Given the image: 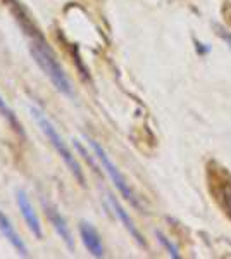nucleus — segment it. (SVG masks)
<instances>
[{
    "instance_id": "obj_11",
    "label": "nucleus",
    "mask_w": 231,
    "mask_h": 259,
    "mask_svg": "<svg viewBox=\"0 0 231 259\" xmlns=\"http://www.w3.org/2000/svg\"><path fill=\"white\" fill-rule=\"evenodd\" d=\"M157 237H159V242H160V244H164V247H166V249L169 250L171 256H173V257H178V256H179V254H178V249H176V247H174L173 244H171V242L167 240V238L164 237V235L160 233V231H157Z\"/></svg>"
},
{
    "instance_id": "obj_4",
    "label": "nucleus",
    "mask_w": 231,
    "mask_h": 259,
    "mask_svg": "<svg viewBox=\"0 0 231 259\" xmlns=\"http://www.w3.org/2000/svg\"><path fill=\"white\" fill-rule=\"evenodd\" d=\"M87 142L90 147L93 149V152H95V158L99 159V163L102 164V168L105 170V173H107L109 176H111V180H112V183L116 185L117 190L121 192V195H123L126 201H130L133 206H136L138 207L140 204L138 201H136V197H135V194H133V190H131V187H130V183L126 182V178H124L123 175H121V171L117 170V166L114 163L111 161V158L107 156V152L104 151V149L100 147L99 144L95 142L93 139H87Z\"/></svg>"
},
{
    "instance_id": "obj_5",
    "label": "nucleus",
    "mask_w": 231,
    "mask_h": 259,
    "mask_svg": "<svg viewBox=\"0 0 231 259\" xmlns=\"http://www.w3.org/2000/svg\"><path fill=\"white\" fill-rule=\"evenodd\" d=\"M16 204H18L19 213H21L23 219H25L28 230L33 233V237L35 238L44 237V228H42L40 218H38L37 211H35L33 204H31V201H30L28 192L23 190V188H18V190H16Z\"/></svg>"
},
{
    "instance_id": "obj_6",
    "label": "nucleus",
    "mask_w": 231,
    "mask_h": 259,
    "mask_svg": "<svg viewBox=\"0 0 231 259\" xmlns=\"http://www.w3.org/2000/svg\"><path fill=\"white\" fill-rule=\"evenodd\" d=\"M42 206H44V211H45V216L47 219L50 221V225L54 226V230L57 231V235L62 238V242L66 244L69 250H74V238H73V231L69 228L68 221H66V218L59 213V209L54 204H50L49 201H45V199H42Z\"/></svg>"
},
{
    "instance_id": "obj_3",
    "label": "nucleus",
    "mask_w": 231,
    "mask_h": 259,
    "mask_svg": "<svg viewBox=\"0 0 231 259\" xmlns=\"http://www.w3.org/2000/svg\"><path fill=\"white\" fill-rule=\"evenodd\" d=\"M207 182L214 201L219 204L224 214L231 219V175L216 163L207 166Z\"/></svg>"
},
{
    "instance_id": "obj_10",
    "label": "nucleus",
    "mask_w": 231,
    "mask_h": 259,
    "mask_svg": "<svg viewBox=\"0 0 231 259\" xmlns=\"http://www.w3.org/2000/svg\"><path fill=\"white\" fill-rule=\"evenodd\" d=\"M0 114H2L4 117H6V121L11 124V126H13V130H14L16 133H19V135H21V137H25V130H23L21 123H19V121H18V117H16L14 111L9 107V105H7V102L4 100V97H2V95H0Z\"/></svg>"
},
{
    "instance_id": "obj_7",
    "label": "nucleus",
    "mask_w": 231,
    "mask_h": 259,
    "mask_svg": "<svg viewBox=\"0 0 231 259\" xmlns=\"http://www.w3.org/2000/svg\"><path fill=\"white\" fill-rule=\"evenodd\" d=\"M80 237H81V240H83V245L87 247V250L93 257L105 256V249H104V244H102V238L92 223H87V221L80 223Z\"/></svg>"
},
{
    "instance_id": "obj_1",
    "label": "nucleus",
    "mask_w": 231,
    "mask_h": 259,
    "mask_svg": "<svg viewBox=\"0 0 231 259\" xmlns=\"http://www.w3.org/2000/svg\"><path fill=\"white\" fill-rule=\"evenodd\" d=\"M30 52L31 56H33L35 62L40 66L44 74L50 80V83L56 86L57 92L66 95L68 99H74V88H73L71 80H69L68 74L64 73L62 66L59 64L52 49L47 45L45 38H42V40H31Z\"/></svg>"
},
{
    "instance_id": "obj_8",
    "label": "nucleus",
    "mask_w": 231,
    "mask_h": 259,
    "mask_svg": "<svg viewBox=\"0 0 231 259\" xmlns=\"http://www.w3.org/2000/svg\"><path fill=\"white\" fill-rule=\"evenodd\" d=\"M0 233H2V237L6 238V240L9 242L16 250H18L19 256L30 257L28 247H26L25 240H23L21 235L18 233V230L14 228V225L11 223V219L2 213V209H0Z\"/></svg>"
},
{
    "instance_id": "obj_9",
    "label": "nucleus",
    "mask_w": 231,
    "mask_h": 259,
    "mask_svg": "<svg viewBox=\"0 0 231 259\" xmlns=\"http://www.w3.org/2000/svg\"><path fill=\"white\" fill-rule=\"evenodd\" d=\"M109 204H111V207H112V211H114V214L119 218V221L124 225V228H126L128 231H130V235L133 238H135L136 242H138L140 245H145V240H143V237H142V233L138 231V228L135 226V223H133V219L128 216L126 211L123 209V206H121L119 202L116 201L112 195H109Z\"/></svg>"
},
{
    "instance_id": "obj_2",
    "label": "nucleus",
    "mask_w": 231,
    "mask_h": 259,
    "mask_svg": "<svg viewBox=\"0 0 231 259\" xmlns=\"http://www.w3.org/2000/svg\"><path fill=\"white\" fill-rule=\"evenodd\" d=\"M30 111H31L33 119L37 121L38 128L42 130V133H44L45 139L50 142V145L56 149L57 154L61 156V159L64 161V164L68 166V170L71 171V175L81 183V185H85V175H83V170H81L80 163L76 161V156L73 154L69 145L64 142V139H62L61 133L57 132V128L54 126L52 121L49 119V116H47L40 107H37V105H31Z\"/></svg>"
}]
</instances>
